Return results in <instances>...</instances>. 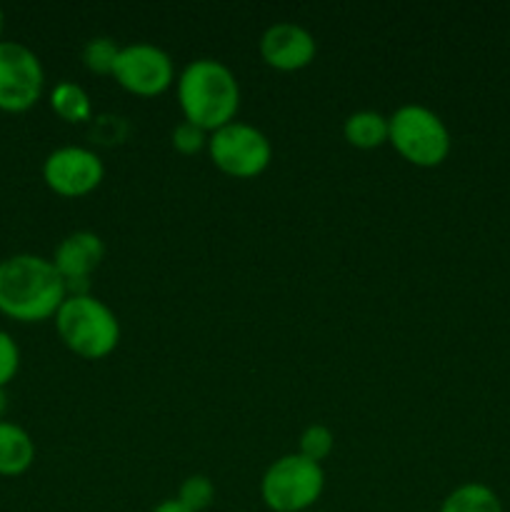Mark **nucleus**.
Returning <instances> with one entry per match:
<instances>
[{"mask_svg": "<svg viewBox=\"0 0 510 512\" xmlns=\"http://www.w3.org/2000/svg\"><path fill=\"white\" fill-rule=\"evenodd\" d=\"M105 258V243L93 230H75L65 235L53 253V265L63 278L68 295L88 293V280Z\"/></svg>", "mask_w": 510, "mask_h": 512, "instance_id": "nucleus-11", "label": "nucleus"}, {"mask_svg": "<svg viewBox=\"0 0 510 512\" xmlns=\"http://www.w3.org/2000/svg\"><path fill=\"white\" fill-rule=\"evenodd\" d=\"M45 68L18 40H0V110L25 113L43 98Z\"/></svg>", "mask_w": 510, "mask_h": 512, "instance_id": "nucleus-7", "label": "nucleus"}, {"mask_svg": "<svg viewBox=\"0 0 510 512\" xmlns=\"http://www.w3.org/2000/svg\"><path fill=\"white\" fill-rule=\"evenodd\" d=\"M35 463V443L20 425L0 420V478L25 475Z\"/></svg>", "mask_w": 510, "mask_h": 512, "instance_id": "nucleus-12", "label": "nucleus"}, {"mask_svg": "<svg viewBox=\"0 0 510 512\" xmlns=\"http://www.w3.org/2000/svg\"><path fill=\"white\" fill-rule=\"evenodd\" d=\"M180 505H185L190 512H203L213 505L215 500V485L208 475H190V478L183 480L178 490Z\"/></svg>", "mask_w": 510, "mask_h": 512, "instance_id": "nucleus-18", "label": "nucleus"}, {"mask_svg": "<svg viewBox=\"0 0 510 512\" xmlns=\"http://www.w3.org/2000/svg\"><path fill=\"white\" fill-rule=\"evenodd\" d=\"M310 512H315V510H310Z\"/></svg>", "mask_w": 510, "mask_h": 512, "instance_id": "nucleus-24", "label": "nucleus"}, {"mask_svg": "<svg viewBox=\"0 0 510 512\" xmlns=\"http://www.w3.org/2000/svg\"><path fill=\"white\" fill-rule=\"evenodd\" d=\"M50 110L58 115L63 123L78 125L88 123L93 118V103H90V95L83 85L73 83V80H60L55 83V88L48 95Z\"/></svg>", "mask_w": 510, "mask_h": 512, "instance_id": "nucleus-14", "label": "nucleus"}, {"mask_svg": "<svg viewBox=\"0 0 510 512\" xmlns=\"http://www.w3.org/2000/svg\"><path fill=\"white\" fill-rule=\"evenodd\" d=\"M20 370V348L13 335L0 330V388L10 385Z\"/></svg>", "mask_w": 510, "mask_h": 512, "instance_id": "nucleus-20", "label": "nucleus"}, {"mask_svg": "<svg viewBox=\"0 0 510 512\" xmlns=\"http://www.w3.org/2000/svg\"><path fill=\"white\" fill-rule=\"evenodd\" d=\"M150 512H190V510L185 508V505H180L175 498H170V500H163V503L155 505Z\"/></svg>", "mask_w": 510, "mask_h": 512, "instance_id": "nucleus-21", "label": "nucleus"}, {"mask_svg": "<svg viewBox=\"0 0 510 512\" xmlns=\"http://www.w3.org/2000/svg\"><path fill=\"white\" fill-rule=\"evenodd\" d=\"M388 145L415 168H438L448 160L453 140L445 120L428 105H400L388 118Z\"/></svg>", "mask_w": 510, "mask_h": 512, "instance_id": "nucleus-4", "label": "nucleus"}, {"mask_svg": "<svg viewBox=\"0 0 510 512\" xmlns=\"http://www.w3.org/2000/svg\"><path fill=\"white\" fill-rule=\"evenodd\" d=\"M208 138L210 133H205L203 128H198V125L193 123H178L175 125L173 135H170V140H173V148L178 150L180 155H195V153H203V150H208Z\"/></svg>", "mask_w": 510, "mask_h": 512, "instance_id": "nucleus-19", "label": "nucleus"}, {"mask_svg": "<svg viewBox=\"0 0 510 512\" xmlns=\"http://www.w3.org/2000/svg\"><path fill=\"white\" fill-rule=\"evenodd\" d=\"M325 470L320 463L290 453L268 465L260 480V498L270 512H310L323 498Z\"/></svg>", "mask_w": 510, "mask_h": 512, "instance_id": "nucleus-5", "label": "nucleus"}, {"mask_svg": "<svg viewBox=\"0 0 510 512\" xmlns=\"http://www.w3.org/2000/svg\"><path fill=\"white\" fill-rule=\"evenodd\" d=\"M68 298L53 260L18 253L0 260V313L15 323H43L55 318Z\"/></svg>", "mask_w": 510, "mask_h": 512, "instance_id": "nucleus-1", "label": "nucleus"}, {"mask_svg": "<svg viewBox=\"0 0 510 512\" xmlns=\"http://www.w3.org/2000/svg\"><path fill=\"white\" fill-rule=\"evenodd\" d=\"M335 448V435L328 425L313 423L303 430L298 440V453L303 458L313 460V463H323L325 458H330Z\"/></svg>", "mask_w": 510, "mask_h": 512, "instance_id": "nucleus-17", "label": "nucleus"}, {"mask_svg": "<svg viewBox=\"0 0 510 512\" xmlns=\"http://www.w3.org/2000/svg\"><path fill=\"white\" fill-rule=\"evenodd\" d=\"M343 138L358 150H375L388 143V118L378 110H355L345 118Z\"/></svg>", "mask_w": 510, "mask_h": 512, "instance_id": "nucleus-13", "label": "nucleus"}, {"mask_svg": "<svg viewBox=\"0 0 510 512\" xmlns=\"http://www.w3.org/2000/svg\"><path fill=\"white\" fill-rule=\"evenodd\" d=\"M178 105L185 123L215 133L233 123L240 110V83L233 70L215 58L190 60L175 78Z\"/></svg>", "mask_w": 510, "mask_h": 512, "instance_id": "nucleus-2", "label": "nucleus"}, {"mask_svg": "<svg viewBox=\"0 0 510 512\" xmlns=\"http://www.w3.org/2000/svg\"><path fill=\"white\" fill-rule=\"evenodd\" d=\"M123 45L115 43L110 35H95L83 45V65L95 75H113Z\"/></svg>", "mask_w": 510, "mask_h": 512, "instance_id": "nucleus-16", "label": "nucleus"}, {"mask_svg": "<svg viewBox=\"0 0 510 512\" xmlns=\"http://www.w3.org/2000/svg\"><path fill=\"white\" fill-rule=\"evenodd\" d=\"M258 50L268 68L280 70V73H298L313 63L318 55V43L308 28L283 20L265 28Z\"/></svg>", "mask_w": 510, "mask_h": 512, "instance_id": "nucleus-10", "label": "nucleus"}, {"mask_svg": "<svg viewBox=\"0 0 510 512\" xmlns=\"http://www.w3.org/2000/svg\"><path fill=\"white\" fill-rule=\"evenodd\" d=\"M53 320L65 348L83 360H105L120 345L118 315L90 293L68 295Z\"/></svg>", "mask_w": 510, "mask_h": 512, "instance_id": "nucleus-3", "label": "nucleus"}, {"mask_svg": "<svg viewBox=\"0 0 510 512\" xmlns=\"http://www.w3.org/2000/svg\"><path fill=\"white\" fill-rule=\"evenodd\" d=\"M208 155L220 173L235 180H253L270 168L273 145L260 128L233 120L210 133Z\"/></svg>", "mask_w": 510, "mask_h": 512, "instance_id": "nucleus-6", "label": "nucleus"}, {"mask_svg": "<svg viewBox=\"0 0 510 512\" xmlns=\"http://www.w3.org/2000/svg\"><path fill=\"white\" fill-rule=\"evenodd\" d=\"M43 180L60 198H85L105 180L103 158L83 145H63L43 160Z\"/></svg>", "mask_w": 510, "mask_h": 512, "instance_id": "nucleus-9", "label": "nucleus"}, {"mask_svg": "<svg viewBox=\"0 0 510 512\" xmlns=\"http://www.w3.org/2000/svg\"><path fill=\"white\" fill-rule=\"evenodd\" d=\"M5 410H8V395H5V388H0V420L5 418Z\"/></svg>", "mask_w": 510, "mask_h": 512, "instance_id": "nucleus-22", "label": "nucleus"}, {"mask_svg": "<svg viewBox=\"0 0 510 512\" xmlns=\"http://www.w3.org/2000/svg\"><path fill=\"white\" fill-rule=\"evenodd\" d=\"M115 83L138 98H158L175 83L173 58L153 43H130L120 48L113 68Z\"/></svg>", "mask_w": 510, "mask_h": 512, "instance_id": "nucleus-8", "label": "nucleus"}, {"mask_svg": "<svg viewBox=\"0 0 510 512\" xmlns=\"http://www.w3.org/2000/svg\"><path fill=\"white\" fill-rule=\"evenodd\" d=\"M3 30H5V13L3 8H0V40H3Z\"/></svg>", "mask_w": 510, "mask_h": 512, "instance_id": "nucleus-23", "label": "nucleus"}, {"mask_svg": "<svg viewBox=\"0 0 510 512\" xmlns=\"http://www.w3.org/2000/svg\"><path fill=\"white\" fill-rule=\"evenodd\" d=\"M438 512H503V503L485 483H463L445 495Z\"/></svg>", "mask_w": 510, "mask_h": 512, "instance_id": "nucleus-15", "label": "nucleus"}]
</instances>
